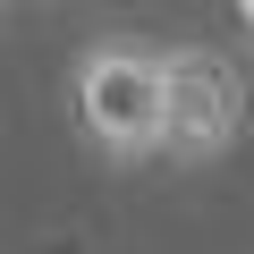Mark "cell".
Returning <instances> with one entry per match:
<instances>
[{"mask_svg":"<svg viewBox=\"0 0 254 254\" xmlns=\"http://www.w3.org/2000/svg\"><path fill=\"white\" fill-rule=\"evenodd\" d=\"M237 26H246V34H254V0H237Z\"/></svg>","mask_w":254,"mask_h":254,"instance_id":"3","label":"cell"},{"mask_svg":"<svg viewBox=\"0 0 254 254\" xmlns=\"http://www.w3.org/2000/svg\"><path fill=\"white\" fill-rule=\"evenodd\" d=\"M161 76H170V136H161V153L187 161V170L220 161V153L246 136L237 68H229L220 51H203V43H178V51H161Z\"/></svg>","mask_w":254,"mask_h":254,"instance_id":"2","label":"cell"},{"mask_svg":"<svg viewBox=\"0 0 254 254\" xmlns=\"http://www.w3.org/2000/svg\"><path fill=\"white\" fill-rule=\"evenodd\" d=\"M68 102H76L85 144L110 153V161H153L161 136H170V76H161V51H144V43L76 51Z\"/></svg>","mask_w":254,"mask_h":254,"instance_id":"1","label":"cell"}]
</instances>
